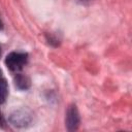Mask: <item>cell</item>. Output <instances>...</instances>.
I'll list each match as a JSON object with an SVG mask.
<instances>
[{
  "label": "cell",
  "instance_id": "5b68a950",
  "mask_svg": "<svg viewBox=\"0 0 132 132\" xmlns=\"http://www.w3.org/2000/svg\"><path fill=\"white\" fill-rule=\"evenodd\" d=\"M8 94V86L5 80V78H2L0 80V103L4 102Z\"/></svg>",
  "mask_w": 132,
  "mask_h": 132
},
{
  "label": "cell",
  "instance_id": "9c48e42d",
  "mask_svg": "<svg viewBox=\"0 0 132 132\" xmlns=\"http://www.w3.org/2000/svg\"><path fill=\"white\" fill-rule=\"evenodd\" d=\"M80 1H84V2H87V1H90V0H80Z\"/></svg>",
  "mask_w": 132,
  "mask_h": 132
},
{
  "label": "cell",
  "instance_id": "8992f818",
  "mask_svg": "<svg viewBox=\"0 0 132 132\" xmlns=\"http://www.w3.org/2000/svg\"><path fill=\"white\" fill-rule=\"evenodd\" d=\"M4 124H5V121H4V119H3V117H2V114H1V112H0V126L3 127Z\"/></svg>",
  "mask_w": 132,
  "mask_h": 132
},
{
  "label": "cell",
  "instance_id": "6da1fadb",
  "mask_svg": "<svg viewBox=\"0 0 132 132\" xmlns=\"http://www.w3.org/2000/svg\"><path fill=\"white\" fill-rule=\"evenodd\" d=\"M28 62V54L24 52H11L5 58L7 68L12 72H20Z\"/></svg>",
  "mask_w": 132,
  "mask_h": 132
},
{
  "label": "cell",
  "instance_id": "52a82bcc",
  "mask_svg": "<svg viewBox=\"0 0 132 132\" xmlns=\"http://www.w3.org/2000/svg\"><path fill=\"white\" fill-rule=\"evenodd\" d=\"M3 28V24H2V21H1V19H0V30Z\"/></svg>",
  "mask_w": 132,
  "mask_h": 132
},
{
  "label": "cell",
  "instance_id": "3957f363",
  "mask_svg": "<svg viewBox=\"0 0 132 132\" xmlns=\"http://www.w3.org/2000/svg\"><path fill=\"white\" fill-rule=\"evenodd\" d=\"M79 113L77 110V107L75 104H70L67 107L66 110V117H65V126L68 131H74L79 126Z\"/></svg>",
  "mask_w": 132,
  "mask_h": 132
},
{
  "label": "cell",
  "instance_id": "ba28073f",
  "mask_svg": "<svg viewBox=\"0 0 132 132\" xmlns=\"http://www.w3.org/2000/svg\"><path fill=\"white\" fill-rule=\"evenodd\" d=\"M3 78V76H2V73H1V70H0V80Z\"/></svg>",
  "mask_w": 132,
  "mask_h": 132
},
{
  "label": "cell",
  "instance_id": "277c9868",
  "mask_svg": "<svg viewBox=\"0 0 132 132\" xmlns=\"http://www.w3.org/2000/svg\"><path fill=\"white\" fill-rule=\"evenodd\" d=\"M13 82H14V86L16 89L21 90V91H25V90H28L31 86V80L30 78L23 74V73H20V72H16L14 77H13Z\"/></svg>",
  "mask_w": 132,
  "mask_h": 132
},
{
  "label": "cell",
  "instance_id": "7a4b0ae2",
  "mask_svg": "<svg viewBox=\"0 0 132 132\" xmlns=\"http://www.w3.org/2000/svg\"><path fill=\"white\" fill-rule=\"evenodd\" d=\"M8 121L14 127H18V128L27 127L28 125H30L32 121V112L25 107L18 108L9 114Z\"/></svg>",
  "mask_w": 132,
  "mask_h": 132
},
{
  "label": "cell",
  "instance_id": "30bf717a",
  "mask_svg": "<svg viewBox=\"0 0 132 132\" xmlns=\"http://www.w3.org/2000/svg\"><path fill=\"white\" fill-rule=\"evenodd\" d=\"M0 56H1V46H0Z\"/></svg>",
  "mask_w": 132,
  "mask_h": 132
}]
</instances>
